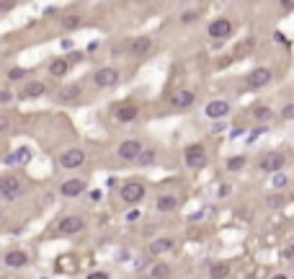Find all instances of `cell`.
I'll list each match as a JSON object with an SVG mask.
<instances>
[{"instance_id":"6da1fadb","label":"cell","mask_w":294,"mask_h":279,"mask_svg":"<svg viewBox=\"0 0 294 279\" xmlns=\"http://www.w3.org/2000/svg\"><path fill=\"white\" fill-rule=\"evenodd\" d=\"M23 192V184H21V178H16V176H0V196L8 202H13L18 199Z\"/></svg>"},{"instance_id":"7a4b0ae2","label":"cell","mask_w":294,"mask_h":279,"mask_svg":"<svg viewBox=\"0 0 294 279\" xmlns=\"http://www.w3.org/2000/svg\"><path fill=\"white\" fill-rule=\"evenodd\" d=\"M183 160H186L189 168H201V166L207 163V150H204V145H199V142L189 145L186 150H183Z\"/></svg>"},{"instance_id":"3957f363","label":"cell","mask_w":294,"mask_h":279,"mask_svg":"<svg viewBox=\"0 0 294 279\" xmlns=\"http://www.w3.org/2000/svg\"><path fill=\"white\" fill-rule=\"evenodd\" d=\"M83 228H85V220L80 217V215H67V217H62L57 230L62 233V236H78V233H83Z\"/></svg>"},{"instance_id":"277c9868","label":"cell","mask_w":294,"mask_h":279,"mask_svg":"<svg viewBox=\"0 0 294 279\" xmlns=\"http://www.w3.org/2000/svg\"><path fill=\"white\" fill-rule=\"evenodd\" d=\"M83 163H85V152H83L80 148H70V150H65V152L60 155V166L67 168V171H75V168H80Z\"/></svg>"},{"instance_id":"5b68a950","label":"cell","mask_w":294,"mask_h":279,"mask_svg":"<svg viewBox=\"0 0 294 279\" xmlns=\"http://www.w3.org/2000/svg\"><path fill=\"white\" fill-rule=\"evenodd\" d=\"M119 194H122V199L126 204H137V202H142V196H145V186L140 181H126L119 189Z\"/></svg>"},{"instance_id":"8992f818","label":"cell","mask_w":294,"mask_h":279,"mask_svg":"<svg viewBox=\"0 0 294 279\" xmlns=\"http://www.w3.org/2000/svg\"><path fill=\"white\" fill-rule=\"evenodd\" d=\"M232 29H235V26H232V21H230V19H214L212 23H209V37H212V39H230V37H232Z\"/></svg>"},{"instance_id":"52a82bcc","label":"cell","mask_w":294,"mask_h":279,"mask_svg":"<svg viewBox=\"0 0 294 279\" xmlns=\"http://www.w3.org/2000/svg\"><path fill=\"white\" fill-rule=\"evenodd\" d=\"M93 83L98 88H114L119 83V70L116 67H101V70H96Z\"/></svg>"},{"instance_id":"ba28073f","label":"cell","mask_w":294,"mask_h":279,"mask_svg":"<svg viewBox=\"0 0 294 279\" xmlns=\"http://www.w3.org/2000/svg\"><path fill=\"white\" fill-rule=\"evenodd\" d=\"M271 80H273V73L269 67H255V70H251V75H248V86L255 91V88H266Z\"/></svg>"},{"instance_id":"9c48e42d","label":"cell","mask_w":294,"mask_h":279,"mask_svg":"<svg viewBox=\"0 0 294 279\" xmlns=\"http://www.w3.org/2000/svg\"><path fill=\"white\" fill-rule=\"evenodd\" d=\"M204 114L209 116V119H225V116L230 114V104L225 101V98H214V101H209L204 106Z\"/></svg>"},{"instance_id":"30bf717a","label":"cell","mask_w":294,"mask_h":279,"mask_svg":"<svg viewBox=\"0 0 294 279\" xmlns=\"http://www.w3.org/2000/svg\"><path fill=\"white\" fill-rule=\"evenodd\" d=\"M116 152H119V158H122V160H137V155L142 152V142L140 140H124Z\"/></svg>"},{"instance_id":"8fae6325","label":"cell","mask_w":294,"mask_h":279,"mask_svg":"<svg viewBox=\"0 0 294 279\" xmlns=\"http://www.w3.org/2000/svg\"><path fill=\"white\" fill-rule=\"evenodd\" d=\"M284 166H287V158H284L281 152H269V155H263V160H261V168L269 171V173H279Z\"/></svg>"},{"instance_id":"7c38bea8","label":"cell","mask_w":294,"mask_h":279,"mask_svg":"<svg viewBox=\"0 0 294 279\" xmlns=\"http://www.w3.org/2000/svg\"><path fill=\"white\" fill-rule=\"evenodd\" d=\"M150 49H152V39H150V37H134L129 44H126V52L134 55V57H142V55H147Z\"/></svg>"},{"instance_id":"4fadbf2b","label":"cell","mask_w":294,"mask_h":279,"mask_svg":"<svg viewBox=\"0 0 294 279\" xmlns=\"http://www.w3.org/2000/svg\"><path fill=\"white\" fill-rule=\"evenodd\" d=\"M83 192H85V181H83V178H67V181H62V186H60L62 196H80Z\"/></svg>"},{"instance_id":"5bb4252c","label":"cell","mask_w":294,"mask_h":279,"mask_svg":"<svg viewBox=\"0 0 294 279\" xmlns=\"http://www.w3.org/2000/svg\"><path fill=\"white\" fill-rule=\"evenodd\" d=\"M3 264L11 266V269H21L29 264V256L23 254V251H8V254L3 256Z\"/></svg>"},{"instance_id":"9a60e30c","label":"cell","mask_w":294,"mask_h":279,"mask_svg":"<svg viewBox=\"0 0 294 279\" xmlns=\"http://www.w3.org/2000/svg\"><path fill=\"white\" fill-rule=\"evenodd\" d=\"M173 238H155L152 243H150V254L152 256H163V254H168V251H173Z\"/></svg>"},{"instance_id":"2e32d148","label":"cell","mask_w":294,"mask_h":279,"mask_svg":"<svg viewBox=\"0 0 294 279\" xmlns=\"http://www.w3.org/2000/svg\"><path fill=\"white\" fill-rule=\"evenodd\" d=\"M194 101H196V96L191 91H178L170 98V106H176V109H189V106H194Z\"/></svg>"},{"instance_id":"e0dca14e","label":"cell","mask_w":294,"mask_h":279,"mask_svg":"<svg viewBox=\"0 0 294 279\" xmlns=\"http://www.w3.org/2000/svg\"><path fill=\"white\" fill-rule=\"evenodd\" d=\"M116 119L122 122V124H126V122H134L137 119V106L134 104H124V106H119L116 109Z\"/></svg>"},{"instance_id":"ac0fdd59","label":"cell","mask_w":294,"mask_h":279,"mask_svg":"<svg viewBox=\"0 0 294 279\" xmlns=\"http://www.w3.org/2000/svg\"><path fill=\"white\" fill-rule=\"evenodd\" d=\"M155 207H158V212H173L178 207V199L173 194H160L158 202H155Z\"/></svg>"},{"instance_id":"d6986e66","label":"cell","mask_w":294,"mask_h":279,"mask_svg":"<svg viewBox=\"0 0 294 279\" xmlns=\"http://www.w3.org/2000/svg\"><path fill=\"white\" fill-rule=\"evenodd\" d=\"M44 93H47V86L39 83V80H29L26 88H23V96H26V98H39V96H44Z\"/></svg>"},{"instance_id":"ffe728a7","label":"cell","mask_w":294,"mask_h":279,"mask_svg":"<svg viewBox=\"0 0 294 279\" xmlns=\"http://www.w3.org/2000/svg\"><path fill=\"white\" fill-rule=\"evenodd\" d=\"M29 160H31V150H29V148H21V150L11 152V155L5 158V163L13 166V163H29Z\"/></svg>"},{"instance_id":"44dd1931","label":"cell","mask_w":294,"mask_h":279,"mask_svg":"<svg viewBox=\"0 0 294 279\" xmlns=\"http://www.w3.org/2000/svg\"><path fill=\"white\" fill-rule=\"evenodd\" d=\"M67 70H70V62H67V60H54L52 65H49V73H52L54 78L67 75Z\"/></svg>"},{"instance_id":"7402d4cb","label":"cell","mask_w":294,"mask_h":279,"mask_svg":"<svg viewBox=\"0 0 294 279\" xmlns=\"http://www.w3.org/2000/svg\"><path fill=\"white\" fill-rule=\"evenodd\" d=\"M209 274H212V279H225V277H230V264H212V269H209Z\"/></svg>"},{"instance_id":"603a6c76","label":"cell","mask_w":294,"mask_h":279,"mask_svg":"<svg viewBox=\"0 0 294 279\" xmlns=\"http://www.w3.org/2000/svg\"><path fill=\"white\" fill-rule=\"evenodd\" d=\"M253 119L269 122V119H273V111L269 109V106H255V109H253Z\"/></svg>"},{"instance_id":"cb8c5ba5","label":"cell","mask_w":294,"mask_h":279,"mask_svg":"<svg viewBox=\"0 0 294 279\" xmlns=\"http://www.w3.org/2000/svg\"><path fill=\"white\" fill-rule=\"evenodd\" d=\"M60 98L62 101H75V98H80V88L78 86H67L60 91Z\"/></svg>"},{"instance_id":"d4e9b609","label":"cell","mask_w":294,"mask_h":279,"mask_svg":"<svg viewBox=\"0 0 294 279\" xmlns=\"http://www.w3.org/2000/svg\"><path fill=\"white\" fill-rule=\"evenodd\" d=\"M168 274H170L168 264H155L152 272H150V279H168Z\"/></svg>"},{"instance_id":"484cf974","label":"cell","mask_w":294,"mask_h":279,"mask_svg":"<svg viewBox=\"0 0 294 279\" xmlns=\"http://www.w3.org/2000/svg\"><path fill=\"white\" fill-rule=\"evenodd\" d=\"M137 163H142V166L155 163V150H142L140 155H137Z\"/></svg>"},{"instance_id":"4316f807","label":"cell","mask_w":294,"mask_h":279,"mask_svg":"<svg viewBox=\"0 0 294 279\" xmlns=\"http://www.w3.org/2000/svg\"><path fill=\"white\" fill-rule=\"evenodd\" d=\"M243 166H245V158L243 155H232V158L227 160V171H240Z\"/></svg>"},{"instance_id":"83f0119b","label":"cell","mask_w":294,"mask_h":279,"mask_svg":"<svg viewBox=\"0 0 294 279\" xmlns=\"http://www.w3.org/2000/svg\"><path fill=\"white\" fill-rule=\"evenodd\" d=\"M281 119H284V122H292V119H294V104H287V106L281 109Z\"/></svg>"},{"instance_id":"f1b7e54d","label":"cell","mask_w":294,"mask_h":279,"mask_svg":"<svg viewBox=\"0 0 294 279\" xmlns=\"http://www.w3.org/2000/svg\"><path fill=\"white\" fill-rule=\"evenodd\" d=\"M287 181H289V178L287 176H281V173H273V189H284V186H287Z\"/></svg>"},{"instance_id":"f546056e","label":"cell","mask_w":294,"mask_h":279,"mask_svg":"<svg viewBox=\"0 0 294 279\" xmlns=\"http://www.w3.org/2000/svg\"><path fill=\"white\" fill-rule=\"evenodd\" d=\"M8 78H11V80H23V78H26V70H21V67H13L11 73H8Z\"/></svg>"},{"instance_id":"4dcf8cb0","label":"cell","mask_w":294,"mask_h":279,"mask_svg":"<svg viewBox=\"0 0 294 279\" xmlns=\"http://www.w3.org/2000/svg\"><path fill=\"white\" fill-rule=\"evenodd\" d=\"M266 204H269V207H281V204H284V196L273 194V196H269V199H266Z\"/></svg>"},{"instance_id":"1f68e13d","label":"cell","mask_w":294,"mask_h":279,"mask_svg":"<svg viewBox=\"0 0 294 279\" xmlns=\"http://www.w3.org/2000/svg\"><path fill=\"white\" fill-rule=\"evenodd\" d=\"M75 26H80V19H78V16H67V19H65V29H75Z\"/></svg>"},{"instance_id":"d6a6232c","label":"cell","mask_w":294,"mask_h":279,"mask_svg":"<svg viewBox=\"0 0 294 279\" xmlns=\"http://www.w3.org/2000/svg\"><path fill=\"white\" fill-rule=\"evenodd\" d=\"M181 21H183V23H194V21H196V13H194V11H186V13L181 16Z\"/></svg>"},{"instance_id":"836d02e7","label":"cell","mask_w":294,"mask_h":279,"mask_svg":"<svg viewBox=\"0 0 294 279\" xmlns=\"http://www.w3.org/2000/svg\"><path fill=\"white\" fill-rule=\"evenodd\" d=\"M8 129H11V119H8V116H0V134L8 132Z\"/></svg>"},{"instance_id":"e575fe53","label":"cell","mask_w":294,"mask_h":279,"mask_svg":"<svg viewBox=\"0 0 294 279\" xmlns=\"http://www.w3.org/2000/svg\"><path fill=\"white\" fill-rule=\"evenodd\" d=\"M13 101V93L11 91H0V104H11Z\"/></svg>"},{"instance_id":"d590c367","label":"cell","mask_w":294,"mask_h":279,"mask_svg":"<svg viewBox=\"0 0 294 279\" xmlns=\"http://www.w3.org/2000/svg\"><path fill=\"white\" fill-rule=\"evenodd\" d=\"M85 279H108V274L106 272H90Z\"/></svg>"},{"instance_id":"8d00e7d4","label":"cell","mask_w":294,"mask_h":279,"mask_svg":"<svg viewBox=\"0 0 294 279\" xmlns=\"http://www.w3.org/2000/svg\"><path fill=\"white\" fill-rule=\"evenodd\" d=\"M13 8V0H0V11H11Z\"/></svg>"},{"instance_id":"74e56055","label":"cell","mask_w":294,"mask_h":279,"mask_svg":"<svg viewBox=\"0 0 294 279\" xmlns=\"http://www.w3.org/2000/svg\"><path fill=\"white\" fill-rule=\"evenodd\" d=\"M281 5L287 8V11H294V0H281Z\"/></svg>"},{"instance_id":"f35d334b","label":"cell","mask_w":294,"mask_h":279,"mask_svg":"<svg viewBox=\"0 0 294 279\" xmlns=\"http://www.w3.org/2000/svg\"><path fill=\"white\" fill-rule=\"evenodd\" d=\"M137 217H140V212H137V210H132L129 215H126V220H129V222H134Z\"/></svg>"},{"instance_id":"ab89813d","label":"cell","mask_w":294,"mask_h":279,"mask_svg":"<svg viewBox=\"0 0 294 279\" xmlns=\"http://www.w3.org/2000/svg\"><path fill=\"white\" fill-rule=\"evenodd\" d=\"M289 256H294V248H287V251H284V258H289Z\"/></svg>"},{"instance_id":"60d3db41","label":"cell","mask_w":294,"mask_h":279,"mask_svg":"<svg viewBox=\"0 0 294 279\" xmlns=\"http://www.w3.org/2000/svg\"><path fill=\"white\" fill-rule=\"evenodd\" d=\"M271 279H289V277H287V274H273Z\"/></svg>"}]
</instances>
